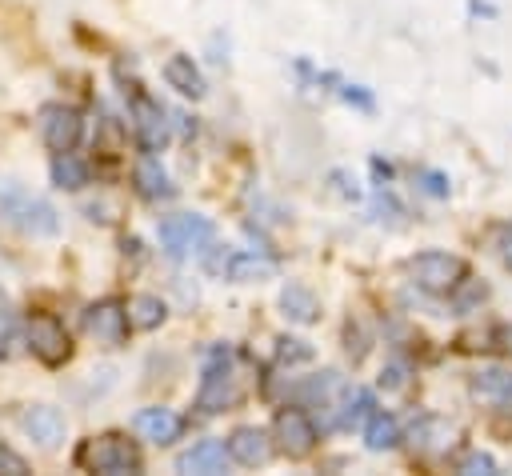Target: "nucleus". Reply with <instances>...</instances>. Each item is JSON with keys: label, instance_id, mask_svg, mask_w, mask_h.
I'll return each instance as SVG.
<instances>
[{"label": "nucleus", "instance_id": "nucleus-1", "mask_svg": "<svg viewBox=\"0 0 512 476\" xmlns=\"http://www.w3.org/2000/svg\"><path fill=\"white\" fill-rule=\"evenodd\" d=\"M0 216H4L12 228L28 232V236H56V228H60L56 208H52L48 200L32 196V192H28L24 184H16V180H4V184H0Z\"/></svg>", "mask_w": 512, "mask_h": 476}, {"label": "nucleus", "instance_id": "nucleus-2", "mask_svg": "<svg viewBox=\"0 0 512 476\" xmlns=\"http://www.w3.org/2000/svg\"><path fill=\"white\" fill-rule=\"evenodd\" d=\"M244 400V380L240 372L232 368V352L228 348H216L204 364V380H200V392H196V408L204 412H228Z\"/></svg>", "mask_w": 512, "mask_h": 476}, {"label": "nucleus", "instance_id": "nucleus-3", "mask_svg": "<svg viewBox=\"0 0 512 476\" xmlns=\"http://www.w3.org/2000/svg\"><path fill=\"white\" fill-rule=\"evenodd\" d=\"M76 464L88 472H104V476H128V472H140V448L128 436L104 432V436L84 440V448L76 452Z\"/></svg>", "mask_w": 512, "mask_h": 476}, {"label": "nucleus", "instance_id": "nucleus-4", "mask_svg": "<svg viewBox=\"0 0 512 476\" xmlns=\"http://www.w3.org/2000/svg\"><path fill=\"white\" fill-rule=\"evenodd\" d=\"M408 272L424 292L444 296V292H456V284L468 276V264L460 256H448V252H420L408 260Z\"/></svg>", "mask_w": 512, "mask_h": 476}, {"label": "nucleus", "instance_id": "nucleus-5", "mask_svg": "<svg viewBox=\"0 0 512 476\" xmlns=\"http://www.w3.org/2000/svg\"><path fill=\"white\" fill-rule=\"evenodd\" d=\"M216 236L212 220L208 216H196V212H180V216H168L160 224V244L172 260H184L188 252H200L208 240Z\"/></svg>", "mask_w": 512, "mask_h": 476}, {"label": "nucleus", "instance_id": "nucleus-6", "mask_svg": "<svg viewBox=\"0 0 512 476\" xmlns=\"http://www.w3.org/2000/svg\"><path fill=\"white\" fill-rule=\"evenodd\" d=\"M28 348H32V356H36L40 364H48V368H60V364L72 356V340H68L64 324H60L56 316H44V312L28 320Z\"/></svg>", "mask_w": 512, "mask_h": 476}, {"label": "nucleus", "instance_id": "nucleus-7", "mask_svg": "<svg viewBox=\"0 0 512 476\" xmlns=\"http://www.w3.org/2000/svg\"><path fill=\"white\" fill-rule=\"evenodd\" d=\"M84 332L96 336L108 348H120L128 340V304H120L116 296H104L96 304H88L84 312Z\"/></svg>", "mask_w": 512, "mask_h": 476}, {"label": "nucleus", "instance_id": "nucleus-8", "mask_svg": "<svg viewBox=\"0 0 512 476\" xmlns=\"http://www.w3.org/2000/svg\"><path fill=\"white\" fill-rule=\"evenodd\" d=\"M84 132V116L72 104H44L40 108V140L52 152H72Z\"/></svg>", "mask_w": 512, "mask_h": 476}, {"label": "nucleus", "instance_id": "nucleus-9", "mask_svg": "<svg viewBox=\"0 0 512 476\" xmlns=\"http://www.w3.org/2000/svg\"><path fill=\"white\" fill-rule=\"evenodd\" d=\"M272 440H276V448H280L288 460H304V456L316 448V424H312L300 408H284V412H276Z\"/></svg>", "mask_w": 512, "mask_h": 476}, {"label": "nucleus", "instance_id": "nucleus-10", "mask_svg": "<svg viewBox=\"0 0 512 476\" xmlns=\"http://www.w3.org/2000/svg\"><path fill=\"white\" fill-rule=\"evenodd\" d=\"M132 132H136L144 152H160L168 144V120H164V108L152 96L132 100Z\"/></svg>", "mask_w": 512, "mask_h": 476}, {"label": "nucleus", "instance_id": "nucleus-11", "mask_svg": "<svg viewBox=\"0 0 512 476\" xmlns=\"http://www.w3.org/2000/svg\"><path fill=\"white\" fill-rule=\"evenodd\" d=\"M228 444L224 440H196L188 452H180L176 456V472H196V476H216V472H224L228 468Z\"/></svg>", "mask_w": 512, "mask_h": 476}, {"label": "nucleus", "instance_id": "nucleus-12", "mask_svg": "<svg viewBox=\"0 0 512 476\" xmlns=\"http://www.w3.org/2000/svg\"><path fill=\"white\" fill-rule=\"evenodd\" d=\"M20 428L40 444V448H60L64 440V416L52 404H28L20 412Z\"/></svg>", "mask_w": 512, "mask_h": 476}, {"label": "nucleus", "instance_id": "nucleus-13", "mask_svg": "<svg viewBox=\"0 0 512 476\" xmlns=\"http://www.w3.org/2000/svg\"><path fill=\"white\" fill-rule=\"evenodd\" d=\"M132 428H136L144 440H152V444H172V440L184 432V416L156 404V408H140V412L132 416Z\"/></svg>", "mask_w": 512, "mask_h": 476}, {"label": "nucleus", "instance_id": "nucleus-14", "mask_svg": "<svg viewBox=\"0 0 512 476\" xmlns=\"http://www.w3.org/2000/svg\"><path fill=\"white\" fill-rule=\"evenodd\" d=\"M228 456L244 468H260L272 460V436L264 428H236L228 436Z\"/></svg>", "mask_w": 512, "mask_h": 476}, {"label": "nucleus", "instance_id": "nucleus-15", "mask_svg": "<svg viewBox=\"0 0 512 476\" xmlns=\"http://www.w3.org/2000/svg\"><path fill=\"white\" fill-rule=\"evenodd\" d=\"M452 440H456V428L448 420H440V416H420L408 428L412 452H444V448H452Z\"/></svg>", "mask_w": 512, "mask_h": 476}, {"label": "nucleus", "instance_id": "nucleus-16", "mask_svg": "<svg viewBox=\"0 0 512 476\" xmlns=\"http://www.w3.org/2000/svg\"><path fill=\"white\" fill-rule=\"evenodd\" d=\"M132 180H136V192H140L144 200H164V196H172L168 172L160 168V160H156L152 152H144V156L136 160V168H132Z\"/></svg>", "mask_w": 512, "mask_h": 476}, {"label": "nucleus", "instance_id": "nucleus-17", "mask_svg": "<svg viewBox=\"0 0 512 476\" xmlns=\"http://www.w3.org/2000/svg\"><path fill=\"white\" fill-rule=\"evenodd\" d=\"M164 80H168V88H176L180 96H192V100L204 96V76H200V68L192 64V56H168V60H164Z\"/></svg>", "mask_w": 512, "mask_h": 476}, {"label": "nucleus", "instance_id": "nucleus-18", "mask_svg": "<svg viewBox=\"0 0 512 476\" xmlns=\"http://www.w3.org/2000/svg\"><path fill=\"white\" fill-rule=\"evenodd\" d=\"M224 272L236 284H252V280H268L276 272V264L268 256H256V252H236V256L224 260Z\"/></svg>", "mask_w": 512, "mask_h": 476}, {"label": "nucleus", "instance_id": "nucleus-19", "mask_svg": "<svg viewBox=\"0 0 512 476\" xmlns=\"http://www.w3.org/2000/svg\"><path fill=\"white\" fill-rule=\"evenodd\" d=\"M280 308H284V316H288L292 324H312V320L320 316V304H316L312 288H304V284H284Z\"/></svg>", "mask_w": 512, "mask_h": 476}, {"label": "nucleus", "instance_id": "nucleus-20", "mask_svg": "<svg viewBox=\"0 0 512 476\" xmlns=\"http://www.w3.org/2000/svg\"><path fill=\"white\" fill-rule=\"evenodd\" d=\"M472 396L492 400V404H508L512 400V372L508 368H480L472 376Z\"/></svg>", "mask_w": 512, "mask_h": 476}, {"label": "nucleus", "instance_id": "nucleus-21", "mask_svg": "<svg viewBox=\"0 0 512 476\" xmlns=\"http://www.w3.org/2000/svg\"><path fill=\"white\" fill-rule=\"evenodd\" d=\"M52 184L64 188V192L84 188L88 184V164L80 156H72V152H56L52 156Z\"/></svg>", "mask_w": 512, "mask_h": 476}, {"label": "nucleus", "instance_id": "nucleus-22", "mask_svg": "<svg viewBox=\"0 0 512 476\" xmlns=\"http://www.w3.org/2000/svg\"><path fill=\"white\" fill-rule=\"evenodd\" d=\"M164 316H168V312H164V300L152 296V292H140V296L128 300V324H132V328L152 332V328L164 324Z\"/></svg>", "mask_w": 512, "mask_h": 476}, {"label": "nucleus", "instance_id": "nucleus-23", "mask_svg": "<svg viewBox=\"0 0 512 476\" xmlns=\"http://www.w3.org/2000/svg\"><path fill=\"white\" fill-rule=\"evenodd\" d=\"M364 444H368L372 452L396 448V444H400V424H396V416H392V412H372V416H368V428H364Z\"/></svg>", "mask_w": 512, "mask_h": 476}, {"label": "nucleus", "instance_id": "nucleus-24", "mask_svg": "<svg viewBox=\"0 0 512 476\" xmlns=\"http://www.w3.org/2000/svg\"><path fill=\"white\" fill-rule=\"evenodd\" d=\"M368 416H372V392H368V388H348L344 400H340L336 424H340V428H360Z\"/></svg>", "mask_w": 512, "mask_h": 476}, {"label": "nucleus", "instance_id": "nucleus-25", "mask_svg": "<svg viewBox=\"0 0 512 476\" xmlns=\"http://www.w3.org/2000/svg\"><path fill=\"white\" fill-rule=\"evenodd\" d=\"M456 472H464V476H492L496 472V460L488 452H464L456 460Z\"/></svg>", "mask_w": 512, "mask_h": 476}, {"label": "nucleus", "instance_id": "nucleus-26", "mask_svg": "<svg viewBox=\"0 0 512 476\" xmlns=\"http://www.w3.org/2000/svg\"><path fill=\"white\" fill-rule=\"evenodd\" d=\"M0 472L4 476H28V460L20 452H12L8 444H0Z\"/></svg>", "mask_w": 512, "mask_h": 476}, {"label": "nucleus", "instance_id": "nucleus-27", "mask_svg": "<svg viewBox=\"0 0 512 476\" xmlns=\"http://www.w3.org/2000/svg\"><path fill=\"white\" fill-rule=\"evenodd\" d=\"M404 380H408V368H404L400 360L384 364V372H380V388H384V392H396V388H404Z\"/></svg>", "mask_w": 512, "mask_h": 476}, {"label": "nucleus", "instance_id": "nucleus-28", "mask_svg": "<svg viewBox=\"0 0 512 476\" xmlns=\"http://www.w3.org/2000/svg\"><path fill=\"white\" fill-rule=\"evenodd\" d=\"M12 324H16V308H12L8 292L0 288V348H4V344H8V336H12Z\"/></svg>", "mask_w": 512, "mask_h": 476}, {"label": "nucleus", "instance_id": "nucleus-29", "mask_svg": "<svg viewBox=\"0 0 512 476\" xmlns=\"http://www.w3.org/2000/svg\"><path fill=\"white\" fill-rule=\"evenodd\" d=\"M312 348L304 340H280V360H308Z\"/></svg>", "mask_w": 512, "mask_h": 476}, {"label": "nucleus", "instance_id": "nucleus-30", "mask_svg": "<svg viewBox=\"0 0 512 476\" xmlns=\"http://www.w3.org/2000/svg\"><path fill=\"white\" fill-rule=\"evenodd\" d=\"M420 180H424V188H428L432 196H448V180H444L440 172H420Z\"/></svg>", "mask_w": 512, "mask_h": 476}, {"label": "nucleus", "instance_id": "nucleus-31", "mask_svg": "<svg viewBox=\"0 0 512 476\" xmlns=\"http://www.w3.org/2000/svg\"><path fill=\"white\" fill-rule=\"evenodd\" d=\"M504 260H508V264H512V240H508V248H504Z\"/></svg>", "mask_w": 512, "mask_h": 476}, {"label": "nucleus", "instance_id": "nucleus-32", "mask_svg": "<svg viewBox=\"0 0 512 476\" xmlns=\"http://www.w3.org/2000/svg\"><path fill=\"white\" fill-rule=\"evenodd\" d=\"M504 340H508V348H512V328H504Z\"/></svg>", "mask_w": 512, "mask_h": 476}]
</instances>
